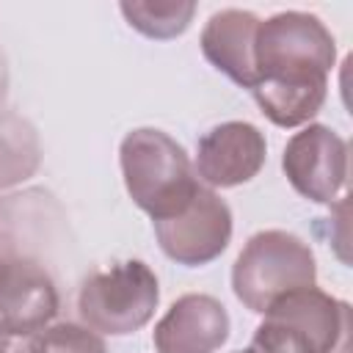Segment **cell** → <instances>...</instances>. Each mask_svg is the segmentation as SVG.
Listing matches in <instances>:
<instances>
[{
    "label": "cell",
    "instance_id": "18",
    "mask_svg": "<svg viewBox=\"0 0 353 353\" xmlns=\"http://www.w3.org/2000/svg\"><path fill=\"white\" fill-rule=\"evenodd\" d=\"M0 353H8V336L3 334V328H0Z\"/></svg>",
    "mask_w": 353,
    "mask_h": 353
},
{
    "label": "cell",
    "instance_id": "5",
    "mask_svg": "<svg viewBox=\"0 0 353 353\" xmlns=\"http://www.w3.org/2000/svg\"><path fill=\"white\" fill-rule=\"evenodd\" d=\"M163 254L196 268L218 259L232 240V210L210 188H199L190 204L165 221H152Z\"/></svg>",
    "mask_w": 353,
    "mask_h": 353
},
{
    "label": "cell",
    "instance_id": "3",
    "mask_svg": "<svg viewBox=\"0 0 353 353\" xmlns=\"http://www.w3.org/2000/svg\"><path fill=\"white\" fill-rule=\"evenodd\" d=\"M314 281L317 265L309 243L284 229L256 232L232 268V290L237 301L256 314H265L287 292L314 287Z\"/></svg>",
    "mask_w": 353,
    "mask_h": 353
},
{
    "label": "cell",
    "instance_id": "7",
    "mask_svg": "<svg viewBox=\"0 0 353 353\" xmlns=\"http://www.w3.org/2000/svg\"><path fill=\"white\" fill-rule=\"evenodd\" d=\"M61 309L50 270L30 254L0 265V328L6 336H33Z\"/></svg>",
    "mask_w": 353,
    "mask_h": 353
},
{
    "label": "cell",
    "instance_id": "10",
    "mask_svg": "<svg viewBox=\"0 0 353 353\" xmlns=\"http://www.w3.org/2000/svg\"><path fill=\"white\" fill-rule=\"evenodd\" d=\"M265 314L298 325L317 353H350V306L320 287L287 292Z\"/></svg>",
    "mask_w": 353,
    "mask_h": 353
},
{
    "label": "cell",
    "instance_id": "16",
    "mask_svg": "<svg viewBox=\"0 0 353 353\" xmlns=\"http://www.w3.org/2000/svg\"><path fill=\"white\" fill-rule=\"evenodd\" d=\"M243 353H317V350L298 325L281 317L265 314V320L254 331L251 345Z\"/></svg>",
    "mask_w": 353,
    "mask_h": 353
},
{
    "label": "cell",
    "instance_id": "20",
    "mask_svg": "<svg viewBox=\"0 0 353 353\" xmlns=\"http://www.w3.org/2000/svg\"><path fill=\"white\" fill-rule=\"evenodd\" d=\"M240 353H243V350H240Z\"/></svg>",
    "mask_w": 353,
    "mask_h": 353
},
{
    "label": "cell",
    "instance_id": "4",
    "mask_svg": "<svg viewBox=\"0 0 353 353\" xmlns=\"http://www.w3.org/2000/svg\"><path fill=\"white\" fill-rule=\"evenodd\" d=\"M157 301L160 287L154 270L141 259H127L83 281L77 312L91 331L124 336L152 320Z\"/></svg>",
    "mask_w": 353,
    "mask_h": 353
},
{
    "label": "cell",
    "instance_id": "6",
    "mask_svg": "<svg viewBox=\"0 0 353 353\" xmlns=\"http://www.w3.org/2000/svg\"><path fill=\"white\" fill-rule=\"evenodd\" d=\"M281 168L295 193L317 204H334L347 182V143L331 127L309 124L287 141Z\"/></svg>",
    "mask_w": 353,
    "mask_h": 353
},
{
    "label": "cell",
    "instance_id": "9",
    "mask_svg": "<svg viewBox=\"0 0 353 353\" xmlns=\"http://www.w3.org/2000/svg\"><path fill=\"white\" fill-rule=\"evenodd\" d=\"M157 353H215L229 339L226 306L204 292H188L171 303L154 325Z\"/></svg>",
    "mask_w": 353,
    "mask_h": 353
},
{
    "label": "cell",
    "instance_id": "19",
    "mask_svg": "<svg viewBox=\"0 0 353 353\" xmlns=\"http://www.w3.org/2000/svg\"><path fill=\"white\" fill-rule=\"evenodd\" d=\"M8 353H28L25 347H14V350H8Z\"/></svg>",
    "mask_w": 353,
    "mask_h": 353
},
{
    "label": "cell",
    "instance_id": "8",
    "mask_svg": "<svg viewBox=\"0 0 353 353\" xmlns=\"http://www.w3.org/2000/svg\"><path fill=\"white\" fill-rule=\"evenodd\" d=\"M265 154V135L254 124L223 121L201 135L193 171L210 188H237L262 171Z\"/></svg>",
    "mask_w": 353,
    "mask_h": 353
},
{
    "label": "cell",
    "instance_id": "15",
    "mask_svg": "<svg viewBox=\"0 0 353 353\" xmlns=\"http://www.w3.org/2000/svg\"><path fill=\"white\" fill-rule=\"evenodd\" d=\"M28 353H108L105 339L80 323H55L30 336Z\"/></svg>",
    "mask_w": 353,
    "mask_h": 353
},
{
    "label": "cell",
    "instance_id": "12",
    "mask_svg": "<svg viewBox=\"0 0 353 353\" xmlns=\"http://www.w3.org/2000/svg\"><path fill=\"white\" fill-rule=\"evenodd\" d=\"M251 94L276 127H301L323 108L328 83H256Z\"/></svg>",
    "mask_w": 353,
    "mask_h": 353
},
{
    "label": "cell",
    "instance_id": "14",
    "mask_svg": "<svg viewBox=\"0 0 353 353\" xmlns=\"http://www.w3.org/2000/svg\"><path fill=\"white\" fill-rule=\"evenodd\" d=\"M119 8L130 28L149 39H174L185 33L196 14L193 0H124Z\"/></svg>",
    "mask_w": 353,
    "mask_h": 353
},
{
    "label": "cell",
    "instance_id": "11",
    "mask_svg": "<svg viewBox=\"0 0 353 353\" xmlns=\"http://www.w3.org/2000/svg\"><path fill=\"white\" fill-rule=\"evenodd\" d=\"M256 28H259V19L251 11L223 8V11H215L201 30L204 58L243 88H251L256 80V66H254Z\"/></svg>",
    "mask_w": 353,
    "mask_h": 353
},
{
    "label": "cell",
    "instance_id": "1",
    "mask_svg": "<svg viewBox=\"0 0 353 353\" xmlns=\"http://www.w3.org/2000/svg\"><path fill=\"white\" fill-rule=\"evenodd\" d=\"M119 160L130 199L152 221L174 218L201 188L188 152L163 130L138 127L127 132Z\"/></svg>",
    "mask_w": 353,
    "mask_h": 353
},
{
    "label": "cell",
    "instance_id": "17",
    "mask_svg": "<svg viewBox=\"0 0 353 353\" xmlns=\"http://www.w3.org/2000/svg\"><path fill=\"white\" fill-rule=\"evenodd\" d=\"M22 204V196H8L0 199V265L8 262L11 256L25 254L19 245V226H17V210Z\"/></svg>",
    "mask_w": 353,
    "mask_h": 353
},
{
    "label": "cell",
    "instance_id": "2",
    "mask_svg": "<svg viewBox=\"0 0 353 353\" xmlns=\"http://www.w3.org/2000/svg\"><path fill=\"white\" fill-rule=\"evenodd\" d=\"M334 61H336V41L314 14L281 11L268 17L256 28L254 85L256 83H328V72Z\"/></svg>",
    "mask_w": 353,
    "mask_h": 353
},
{
    "label": "cell",
    "instance_id": "13",
    "mask_svg": "<svg viewBox=\"0 0 353 353\" xmlns=\"http://www.w3.org/2000/svg\"><path fill=\"white\" fill-rule=\"evenodd\" d=\"M41 146L33 124L11 110L0 113V190L14 188L36 174Z\"/></svg>",
    "mask_w": 353,
    "mask_h": 353
}]
</instances>
